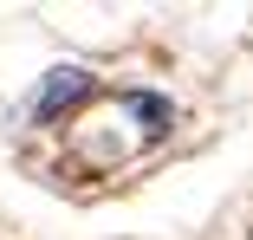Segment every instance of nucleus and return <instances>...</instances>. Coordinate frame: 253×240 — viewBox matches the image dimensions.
Here are the masks:
<instances>
[{"instance_id":"nucleus-2","label":"nucleus","mask_w":253,"mask_h":240,"mask_svg":"<svg viewBox=\"0 0 253 240\" xmlns=\"http://www.w3.org/2000/svg\"><path fill=\"white\" fill-rule=\"evenodd\" d=\"M124 104H130V111H136V117L149 123V143H156V136L169 130V104L156 98V91H130V98H124Z\"/></svg>"},{"instance_id":"nucleus-1","label":"nucleus","mask_w":253,"mask_h":240,"mask_svg":"<svg viewBox=\"0 0 253 240\" xmlns=\"http://www.w3.org/2000/svg\"><path fill=\"white\" fill-rule=\"evenodd\" d=\"M84 91H91V78H84V72H52V78L39 84V98H33V117H59L65 104H78V98H84Z\"/></svg>"}]
</instances>
